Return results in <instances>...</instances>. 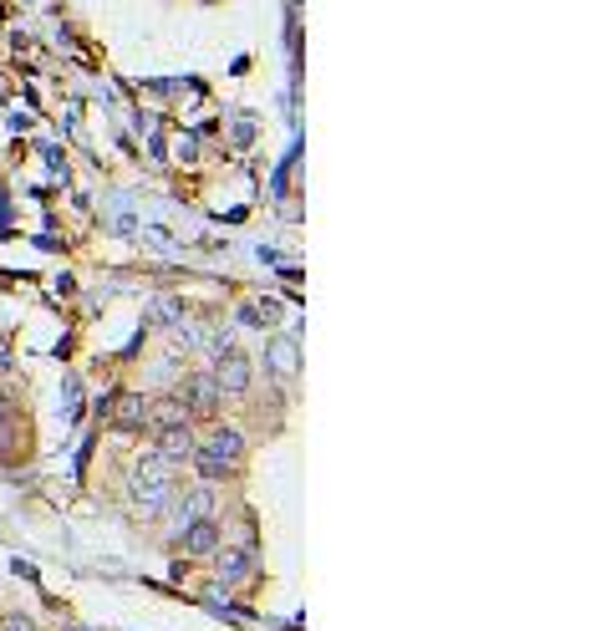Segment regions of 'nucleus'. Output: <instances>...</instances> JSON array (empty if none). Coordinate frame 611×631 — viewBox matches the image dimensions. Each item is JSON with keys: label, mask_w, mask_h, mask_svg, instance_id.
Here are the masks:
<instances>
[{"label": "nucleus", "mask_w": 611, "mask_h": 631, "mask_svg": "<svg viewBox=\"0 0 611 631\" xmlns=\"http://www.w3.org/2000/svg\"><path fill=\"white\" fill-rule=\"evenodd\" d=\"M194 428L189 423H179V428H158V453L163 458H174V464H189V458H194Z\"/></svg>", "instance_id": "nucleus-7"}, {"label": "nucleus", "mask_w": 611, "mask_h": 631, "mask_svg": "<svg viewBox=\"0 0 611 631\" xmlns=\"http://www.w3.org/2000/svg\"><path fill=\"white\" fill-rule=\"evenodd\" d=\"M174 148H179V158H194V153H199V143H194V138H179Z\"/></svg>", "instance_id": "nucleus-15"}, {"label": "nucleus", "mask_w": 611, "mask_h": 631, "mask_svg": "<svg viewBox=\"0 0 611 631\" xmlns=\"http://www.w3.org/2000/svg\"><path fill=\"white\" fill-rule=\"evenodd\" d=\"M209 377L219 382V392H230V397H235V392H250V382H255V362H250L245 352L230 347V352H219V357H214Z\"/></svg>", "instance_id": "nucleus-2"}, {"label": "nucleus", "mask_w": 611, "mask_h": 631, "mask_svg": "<svg viewBox=\"0 0 611 631\" xmlns=\"http://www.w3.org/2000/svg\"><path fill=\"white\" fill-rule=\"evenodd\" d=\"M219 550V525L214 520H189L184 525V555H214Z\"/></svg>", "instance_id": "nucleus-8"}, {"label": "nucleus", "mask_w": 611, "mask_h": 631, "mask_svg": "<svg viewBox=\"0 0 611 631\" xmlns=\"http://www.w3.org/2000/svg\"><path fill=\"white\" fill-rule=\"evenodd\" d=\"M179 514H184V520H214V489L209 484L204 489H189L179 499Z\"/></svg>", "instance_id": "nucleus-12"}, {"label": "nucleus", "mask_w": 611, "mask_h": 631, "mask_svg": "<svg viewBox=\"0 0 611 631\" xmlns=\"http://www.w3.org/2000/svg\"><path fill=\"white\" fill-rule=\"evenodd\" d=\"M143 240H148L153 250H169V235H163V229H143Z\"/></svg>", "instance_id": "nucleus-13"}, {"label": "nucleus", "mask_w": 611, "mask_h": 631, "mask_svg": "<svg viewBox=\"0 0 611 631\" xmlns=\"http://www.w3.org/2000/svg\"><path fill=\"white\" fill-rule=\"evenodd\" d=\"M219 555V586H240L250 576V550H214Z\"/></svg>", "instance_id": "nucleus-10"}, {"label": "nucleus", "mask_w": 611, "mask_h": 631, "mask_svg": "<svg viewBox=\"0 0 611 631\" xmlns=\"http://www.w3.org/2000/svg\"><path fill=\"white\" fill-rule=\"evenodd\" d=\"M107 418H113V428H123V433H138L148 423V397L143 392H118L113 397V413H107Z\"/></svg>", "instance_id": "nucleus-6"}, {"label": "nucleus", "mask_w": 611, "mask_h": 631, "mask_svg": "<svg viewBox=\"0 0 611 631\" xmlns=\"http://www.w3.org/2000/svg\"><path fill=\"white\" fill-rule=\"evenodd\" d=\"M265 367L275 382H291L296 367H301V347H296V336H270L265 341Z\"/></svg>", "instance_id": "nucleus-5"}, {"label": "nucleus", "mask_w": 611, "mask_h": 631, "mask_svg": "<svg viewBox=\"0 0 611 631\" xmlns=\"http://www.w3.org/2000/svg\"><path fill=\"white\" fill-rule=\"evenodd\" d=\"M148 418L158 428H179V423H189V408H184V397L174 392V397H158V403H148Z\"/></svg>", "instance_id": "nucleus-11"}, {"label": "nucleus", "mask_w": 611, "mask_h": 631, "mask_svg": "<svg viewBox=\"0 0 611 631\" xmlns=\"http://www.w3.org/2000/svg\"><path fill=\"white\" fill-rule=\"evenodd\" d=\"M0 423H6V408H0Z\"/></svg>", "instance_id": "nucleus-17"}, {"label": "nucleus", "mask_w": 611, "mask_h": 631, "mask_svg": "<svg viewBox=\"0 0 611 631\" xmlns=\"http://www.w3.org/2000/svg\"><path fill=\"white\" fill-rule=\"evenodd\" d=\"M179 499L174 484H158V479H133V509L143 520H158V514H169V504Z\"/></svg>", "instance_id": "nucleus-3"}, {"label": "nucleus", "mask_w": 611, "mask_h": 631, "mask_svg": "<svg viewBox=\"0 0 611 631\" xmlns=\"http://www.w3.org/2000/svg\"><path fill=\"white\" fill-rule=\"evenodd\" d=\"M179 397H184V408H189V413H214L225 392H219V382H214L209 372H189V377L179 382Z\"/></svg>", "instance_id": "nucleus-4"}, {"label": "nucleus", "mask_w": 611, "mask_h": 631, "mask_svg": "<svg viewBox=\"0 0 611 631\" xmlns=\"http://www.w3.org/2000/svg\"><path fill=\"white\" fill-rule=\"evenodd\" d=\"M62 631H87V626H62Z\"/></svg>", "instance_id": "nucleus-16"}, {"label": "nucleus", "mask_w": 611, "mask_h": 631, "mask_svg": "<svg viewBox=\"0 0 611 631\" xmlns=\"http://www.w3.org/2000/svg\"><path fill=\"white\" fill-rule=\"evenodd\" d=\"M240 458H245V438L235 433V428H214L209 433V443H199L194 448V458H189V464L214 484V479H225L230 469H240Z\"/></svg>", "instance_id": "nucleus-1"}, {"label": "nucleus", "mask_w": 611, "mask_h": 631, "mask_svg": "<svg viewBox=\"0 0 611 631\" xmlns=\"http://www.w3.org/2000/svg\"><path fill=\"white\" fill-rule=\"evenodd\" d=\"M133 479H158V484H179V464H174V458H163V453L153 448V453H143V458H138Z\"/></svg>", "instance_id": "nucleus-9"}, {"label": "nucleus", "mask_w": 611, "mask_h": 631, "mask_svg": "<svg viewBox=\"0 0 611 631\" xmlns=\"http://www.w3.org/2000/svg\"><path fill=\"white\" fill-rule=\"evenodd\" d=\"M0 631H36L26 616H6V621H0Z\"/></svg>", "instance_id": "nucleus-14"}]
</instances>
